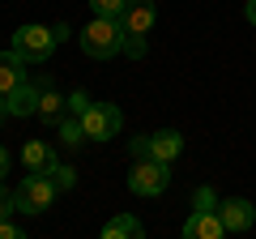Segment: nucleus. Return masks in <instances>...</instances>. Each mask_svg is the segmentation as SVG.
<instances>
[{
  "mask_svg": "<svg viewBox=\"0 0 256 239\" xmlns=\"http://www.w3.org/2000/svg\"><path fill=\"white\" fill-rule=\"evenodd\" d=\"M38 90H43V98H38V120H43V124H60L64 111H68V98H64V94L52 86V77H47Z\"/></svg>",
  "mask_w": 256,
  "mask_h": 239,
  "instance_id": "nucleus-11",
  "label": "nucleus"
},
{
  "mask_svg": "<svg viewBox=\"0 0 256 239\" xmlns=\"http://www.w3.org/2000/svg\"><path fill=\"white\" fill-rule=\"evenodd\" d=\"M4 171H9V150L0 146V180H4Z\"/></svg>",
  "mask_w": 256,
  "mask_h": 239,
  "instance_id": "nucleus-24",
  "label": "nucleus"
},
{
  "mask_svg": "<svg viewBox=\"0 0 256 239\" xmlns=\"http://www.w3.org/2000/svg\"><path fill=\"white\" fill-rule=\"evenodd\" d=\"M52 184H56V192H73V188H77V166L60 162V166L52 171Z\"/></svg>",
  "mask_w": 256,
  "mask_h": 239,
  "instance_id": "nucleus-17",
  "label": "nucleus"
},
{
  "mask_svg": "<svg viewBox=\"0 0 256 239\" xmlns=\"http://www.w3.org/2000/svg\"><path fill=\"white\" fill-rule=\"evenodd\" d=\"M184 239H226L218 210H192L188 222H184Z\"/></svg>",
  "mask_w": 256,
  "mask_h": 239,
  "instance_id": "nucleus-9",
  "label": "nucleus"
},
{
  "mask_svg": "<svg viewBox=\"0 0 256 239\" xmlns=\"http://www.w3.org/2000/svg\"><path fill=\"white\" fill-rule=\"evenodd\" d=\"M77 43H82V52L90 56V60H111V56L124 52V30H120V22L94 18L90 26H82Z\"/></svg>",
  "mask_w": 256,
  "mask_h": 239,
  "instance_id": "nucleus-2",
  "label": "nucleus"
},
{
  "mask_svg": "<svg viewBox=\"0 0 256 239\" xmlns=\"http://www.w3.org/2000/svg\"><path fill=\"white\" fill-rule=\"evenodd\" d=\"M86 111H90V94H86V90H73V94H68V116L82 120Z\"/></svg>",
  "mask_w": 256,
  "mask_h": 239,
  "instance_id": "nucleus-18",
  "label": "nucleus"
},
{
  "mask_svg": "<svg viewBox=\"0 0 256 239\" xmlns=\"http://www.w3.org/2000/svg\"><path fill=\"white\" fill-rule=\"evenodd\" d=\"M56 47H60V43H56L52 26H18L13 38H9V52L18 56V60H26V64H43V60H52Z\"/></svg>",
  "mask_w": 256,
  "mask_h": 239,
  "instance_id": "nucleus-4",
  "label": "nucleus"
},
{
  "mask_svg": "<svg viewBox=\"0 0 256 239\" xmlns=\"http://www.w3.org/2000/svg\"><path fill=\"white\" fill-rule=\"evenodd\" d=\"M192 210H218V196H214V188H196V196H192Z\"/></svg>",
  "mask_w": 256,
  "mask_h": 239,
  "instance_id": "nucleus-19",
  "label": "nucleus"
},
{
  "mask_svg": "<svg viewBox=\"0 0 256 239\" xmlns=\"http://www.w3.org/2000/svg\"><path fill=\"white\" fill-rule=\"evenodd\" d=\"M0 239H30L22 226H13V222H0Z\"/></svg>",
  "mask_w": 256,
  "mask_h": 239,
  "instance_id": "nucleus-21",
  "label": "nucleus"
},
{
  "mask_svg": "<svg viewBox=\"0 0 256 239\" xmlns=\"http://www.w3.org/2000/svg\"><path fill=\"white\" fill-rule=\"evenodd\" d=\"M218 218H222V226H226V235L230 230H248L256 222V205L248 201V196H226V201H218Z\"/></svg>",
  "mask_w": 256,
  "mask_h": 239,
  "instance_id": "nucleus-8",
  "label": "nucleus"
},
{
  "mask_svg": "<svg viewBox=\"0 0 256 239\" xmlns=\"http://www.w3.org/2000/svg\"><path fill=\"white\" fill-rule=\"evenodd\" d=\"M90 9H94V18L120 22V18H124V9H128V0H90Z\"/></svg>",
  "mask_w": 256,
  "mask_h": 239,
  "instance_id": "nucleus-16",
  "label": "nucleus"
},
{
  "mask_svg": "<svg viewBox=\"0 0 256 239\" xmlns=\"http://www.w3.org/2000/svg\"><path fill=\"white\" fill-rule=\"evenodd\" d=\"M9 210H13V192L0 184V222H9Z\"/></svg>",
  "mask_w": 256,
  "mask_h": 239,
  "instance_id": "nucleus-20",
  "label": "nucleus"
},
{
  "mask_svg": "<svg viewBox=\"0 0 256 239\" xmlns=\"http://www.w3.org/2000/svg\"><path fill=\"white\" fill-rule=\"evenodd\" d=\"M180 154H184V137L175 128H158V132H150V137H146V158H154V162L171 166Z\"/></svg>",
  "mask_w": 256,
  "mask_h": 239,
  "instance_id": "nucleus-7",
  "label": "nucleus"
},
{
  "mask_svg": "<svg viewBox=\"0 0 256 239\" xmlns=\"http://www.w3.org/2000/svg\"><path fill=\"white\" fill-rule=\"evenodd\" d=\"M82 128H86V141H111L124 128V111L116 102H90V111L82 116Z\"/></svg>",
  "mask_w": 256,
  "mask_h": 239,
  "instance_id": "nucleus-6",
  "label": "nucleus"
},
{
  "mask_svg": "<svg viewBox=\"0 0 256 239\" xmlns=\"http://www.w3.org/2000/svg\"><path fill=\"white\" fill-rule=\"evenodd\" d=\"M52 34H56V43H64V38H68V34H73V30H68V26H64V22H56V26H52Z\"/></svg>",
  "mask_w": 256,
  "mask_h": 239,
  "instance_id": "nucleus-22",
  "label": "nucleus"
},
{
  "mask_svg": "<svg viewBox=\"0 0 256 239\" xmlns=\"http://www.w3.org/2000/svg\"><path fill=\"white\" fill-rule=\"evenodd\" d=\"M98 239H146V226H141V218H132V214H116V218L98 230Z\"/></svg>",
  "mask_w": 256,
  "mask_h": 239,
  "instance_id": "nucleus-14",
  "label": "nucleus"
},
{
  "mask_svg": "<svg viewBox=\"0 0 256 239\" xmlns=\"http://www.w3.org/2000/svg\"><path fill=\"white\" fill-rule=\"evenodd\" d=\"M56 128H60V146H68V150H77L86 141V128H82V120H77V116H64Z\"/></svg>",
  "mask_w": 256,
  "mask_h": 239,
  "instance_id": "nucleus-15",
  "label": "nucleus"
},
{
  "mask_svg": "<svg viewBox=\"0 0 256 239\" xmlns=\"http://www.w3.org/2000/svg\"><path fill=\"white\" fill-rule=\"evenodd\" d=\"M4 120H9V107H4V94H0V124H4Z\"/></svg>",
  "mask_w": 256,
  "mask_h": 239,
  "instance_id": "nucleus-25",
  "label": "nucleus"
},
{
  "mask_svg": "<svg viewBox=\"0 0 256 239\" xmlns=\"http://www.w3.org/2000/svg\"><path fill=\"white\" fill-rule=\"evenodd\" d=\"M244 18H248V26H256V0H248V4H244Z\"/></svg>",
  "mask_w": 256,
  "mask_h": 239,
  "instance_id": "nucleus-23",
  "label": "nucleus"
},
{
  "mask_svg": "<svg viewBox=\"0 0 256 239\" xmlns=\"http://www.w3.org/2000/svg\"><path fill=\"white\" fill-rule=\"evenodd\" d=\"M18 86H26V60H18L13 52H0V94H13Z\"/></svg>",
  "mask_w": 256,
  "mask_h": 239,
  "instance_id": "nucleus-13",
  "label": "nucleus"
},
{
  "mask_svg": "<svg viewBox=\"0 0 256 239\" xmlns=\"http://www.w3.org/2000/svg\"><path fill=\"white\" fill-rule=\"evenodd\" d=\"M38 98H43V90L26 82V86H18L13 94H4V107H9L13 120H30V116H38Z\"/></svg>",
  "mask_w": 256,
  "mask_h": 239,
  "instance_id": "nucleus-10",
  "label": "nucleus"
},
{
  "mask_svg": "<svg viewBox=\"0 0 256 239\" xmlns=\"http://www.w3.org/2000/svg\"><path fill=\"white\" fill-rule=\"evenodd\" d=\"M158 22V4L154 0H128L124 18H120V30H124V56L141 60L146 56V34Z\"/></svg>",
  "mask_w": 256,
  "mask_h": 239,
  "instance_id": "nucleus-1",
  "label": "nucleus"
},
{
  "mask_svg": "<svg viewBox=\"0 0 256 239\" xmlns=\"http://www.w3.org/2000/svg\"><path fill=\"white\" fill-rule=\"evenodd\" d=\"M56 196H60V192H56L52 175L26 171L18 180V188H13V210H18V214H43V210H52Z\"/></svg>",
  "mask_w": 256,
  "mask_h": 239,
  "instance_id": "nucleus-3",
  "label": "nucleus"
},
{
  "mask_svg": "<svg viewBox=\"0 0 256 239\" xmlns=\"http://www.w3.org/2000/svg\"><path fill=\"white\" fill-rule=\"evenodd\" d=\"M171 184V166L154 162V158H137L132 171H128V192L132 196H162Z\"/></svg>",
  "mask_w": 256,
  "mask_h": 239,
  "instance_id": "nucleus-5",
  "label": "nucleus"
},
{
  "mask_svg": "<svg viewBox=\"0 0 256 239\" xmlns=\"http://www.w3.org/2000/svg\"><path fill=\"white\" fill-rule=\"evenodd\" d=\"M22 162H26V171H43L52 175L56 166V146H47V141H26V150H22Z\"/></svg>",
  "mask_w": 256,
  "mask_h": 239,
  "instance_id": "nucleus-12",
  "label": "nucleus"
}]
</instances>
